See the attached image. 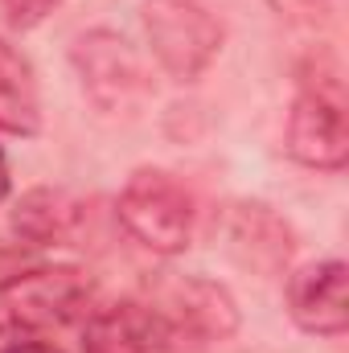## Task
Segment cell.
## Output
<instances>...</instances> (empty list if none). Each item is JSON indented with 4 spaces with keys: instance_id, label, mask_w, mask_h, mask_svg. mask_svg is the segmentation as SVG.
Returning a JSON list of instances; mask_svg holds the SVG:
<instances>
[{
    "instance_id": "cell-1",
    "label": "cell",
    "mask_w": 349,
    "mask_h": 353,
    "mask_svg": "<svg viewBox=\"0 0 349 353\" xmlns=\"http://www.w3.org/2000/svg\"><path fill=\"white\" fill-rule=\"evenodd\" d=\"M94 283L79 267H33L0 283V341L54 333L90 312Z\"/></svg>"
},
{
    "instance_id": "cell-2",
    "label": "cell",
    "mask_w": 349,
    "mask_h": 353,
    "mask_svg": "<svg viewBox=\"0 0 349 353\" xmlns=\"http://www.w3.org/2000/svg\"><path fill=\"white\" fill-rule=\"evenodd\" d=\"M144 37L173 83H197L222 54V21L206 0H144Z\"/></svg>"
},
{
    "instance_id": "cell-3",
    "label": "cell",
    "mask_w": 349,
    "mask_h": 353,
    "mask_svg": "<svg viewBox=\"0 0 349 353\" xmlns=\"http://www.w3.org/2000/svg\"><path fill=\"white\" fill-rule=\"evenodd\" d=\"M119 226L152 255L173 259L193 243V197L161 169H136L115 197Z\"/></svg>"
},
{
    "instance_id": "cell-4",
    "label": "cell",
    "mask_w": 349,
    "mask_h": 353,
    "mask_svg": "<svg viewBox=\"0 0 349 353\" xmlns=\"http://www.w3.org/2000/svg\"><path fill=\"white\" fill-rule=\"evenodd\" d=\"M206 345L161 300H115L83 321V353H201Z\"/></svg>"
},
{
    "instance_id": "cell-5",
    "label": "cell",
    "mask_w": 349,
    "mask_h": 353,
    "mask_svg": "<svg viewBox=\"0 0 349 353\" xmlns=\"http://www.w3.org/2000/svg\"><path fill=\"white\" fill-rule=\"evenodd\" d=\"M283 148L304 169L341 173L349 165V119L337 79L317 74V83H304L296 90L283 123Z\"/></svg>"
},
{
    "instance_id": "cell-6",
    "label": "cell",
    "mask_w": 349,
    "mask_h": 353,
    "mask_svg": "<svg viewBox=\"0 0 349 353\" xmlns=\"http://www.w3.org/2000/svg\"><path fill=\"white\" fill-rule=\"evenodd\" d=\"M70 62L83 79L87 99L107 115L136 111L148 99V79H144V66H140L136 50L111 29L79 33L74 46H70Z\"/></svg>"
},
{
    "instance_id": "cell-7",
    "label": "cell",
    "mask_w": 349,
    "mask_h": 353,
    "mask_svg": "<svg viewBox=\"0 0 349 353\" xmlns=\"http://www.w3.org/2000/svg\"><path fill=\"white\" fill-rule=\"evenodd\" d=\"M288 316L312 337H341L349 329V271L341 259L304 263L288 275Z\"/></svg>"
},
{
    "instance_id": "cell-8",
    "label": "cell",
    "mask_w": 349,
    "mask_h": 353,
    "mask_svg": "<svg viewBox=\"0 0 349 353\" xmlns=\"http://www.w3.org/2000/svg\"><path fill=\"white\" fill-rule=\"evenodd\" d=\"M161 304L173 312L201 345L226 341L239 329V304H235V296L222 283L201 279V275H189V279L169 283V292H165Z\"/></svg>"
},
{
    "instance_id": "cell-9",
    "label": "cell",
    "mask_w": 349,
    "mask_h": 353,
    "mask_svg": "<svg viewBox=\"0 0 349 353\" xmlns=\"http://www.w3.org/2000/svg\"><path fill=\"white\" fill-rule=\"evenodd\" d=\"M79 222H83V201L54 185H37V189L21 193V201L12 205V230L33 247L70 243Z\"/></svg>"
},
{
    "instance_id": "cell-10",
    "label": "cell",
    "mask_w": 349,
    "mask_h": 353,
    "mask_svg": "<svg viewBox=\"0 0 349 353\" xmlns=\"http://www.w3.org/2000/svg\"><path fill=\"white\" fill-rule=\"evenodd\" d=\"M0 132L37 136L41 132V87L25 50L0 37Z\"/></svg>"
},
{
    "instance_id": "cell-11",
    "label": "cell",
    "mask_w": 349,
    "mask_h": 353,
    "mask_svg": "<svg viewBox=\"0 0 349 353\" xmlns=\"http://www.w3.org/2000/svg\"><path fill=\"white\" fill-rule=\"evenodd\" d=\"M230 239L239 243V247H247V263L255 267H279L288 263V255H292V230L267 210V205H239V214H235V226H230Z\"/></svg>"
},
{
    "instance_id": "cell-12",
    "label": "cell",
    "mask_w": 349,
    "mask_h": 353,
    "mask_svg": "<svg viewBox=\"0 0 349 353\" xmlns=\"http://www.w3.org/2000/svg\"><path fill=\"white\" fill-rule=\"evenodd\" d=\"M58 4L62 0H0V8H4V17H8L12 29H37Z\"/></svg>"
},
{
    "instance_id": "cell-13",
    "label": "cell",
    "mask_w": 349,
    "mask_h": 353,
    "mask_svg": "<svg viewBox=\"0 0 349 353\" xmlns=\"http://www.w3.org/2000/svg\"><path fill=\"white\" fill-rule=\"evenodd\" d=\"M0 353H62L54 341H41V337H25V341H4Z\"/></svg>"
},
{
    "instance_id": "cell-14",
    "label": "cell",
    "mask_w": 349,
    "mask_h": 353,
    "mask_svg": "<svg viewBox=\"0 0 349 353\" xmlns=\"http://www.w3.org/2000/svg\"><path fill=\"white\" fill-rule=\"evenodd\" d=\"M271 8L279 17H300V12H312V0H271Z\"/></svg>"
},
{
    "instance_id": "cell-15",
    "label": "cell",
    "mask_w": 349,
    "mask_h": 353,
    "mask_svg": "<svg viewBox=\"0 0 349 353\" xmlns=\"http://www.w3.org/2000/svg\"><path fill=\"white\" fill-rule=\"evenodd\" d=\"M8 193H12V176H8V161H4V152H0V205L8 201Z\"/></svg>"
}]
</instances>
